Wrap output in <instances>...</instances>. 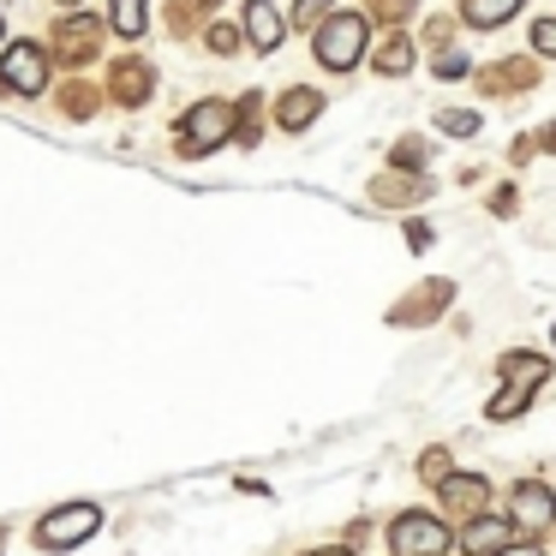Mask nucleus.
<instances>
[{"mask_svg": "<svg viewBox=\"0 0 556 556\" xmlns=\"http://www.w3.org/2000/svg\"><path fill=\"white\" fill-rule=\"evenodd\" d=\"M443 491H448V503L472 508V515H479V508H484V479H448Z\"/></svg>", "mask_w": 556, "mask_h": 556, "instance_id": "obj_13", "label": "nucleus"}, {"mask_svg": "<svg viewBox=\"0 0 556 556\" xmlns=\"http://www.w3.org/2000/svg\"><path fill=\"white\" fill-rule=\"evenodd\" d=\"M532 389H508V395H496L491 401V419H508V413H520V401H527Z\"/></svg>", "mask_w": 556, "mask_h": 556, "instance_id": "obj_15", "label": "nucleus"}, {"mask_svg": "<svg viewBox=\"0 0 556 556\" xmlns=\"http://www.w3.org/2000/svg\"><path fill=\"white\" fill-rule=\"evenodd\" d=\"M437 73H443V78H460V73H467V61H460V54H448V61H437Z\"/></svg>", "mask_w": 556, "mask_h": 556, "instance_id": "obj_21", "label": "nucleus"}, {"mask_svg": "<svg viewBox=\"0 0 556 556\" xmlns=\"http://www.w3.org/2000/svg\"><path fill=\"white\" fill-rule=\"evenodd\" d=\"M317 114H324V97H317V90H293V97H281L276 121L288 126V132H300V126H312Z\"/></svg>", "mask_w": 556, "mask_h": 556, "instance_id": "obj_9", "label": "nucleus"}, {"mask_svg": "<svg viewBox=\"0 0 556 556\" xmlns=\"http://www.w3.org/2000/svg\"><path fill=\"white\" fill-rule=\"evenodd\" d=\"M395 556H443L448 551V527L437 515H401L395 532H389Z\"/></svg>", "mask_w": 556, "mask_h": 556, "instance_id": "obj_3", "label": "nucleus"}, {"mask_svg": "<svg viewBox=\"0 0 556 556\" xmlns=\"http://www.w3.org/2000/svg\"><path fill=\"white\" fill-rule=\"evenodd\" d=\"M324 556H353V551H324Z\"/></svg>", "mask_w": 556, "mask_h": 556, "instance_id": "obj_23", "label": "nucleus"}, {"mask_svg": "<svg viewBox=\"0 0 556 556\" xmlns=\"http://www.w3.org/2000/svg\"><path fill=\"white\" fill-rule=\"evenodd\" d=\"M324 13H329V0H293V18H300V25H317Z\"/></svg>", "mask_w": 556, "mask_h": 556, "instance_id": "obj_17", "label": "nucleus"}, {"mask_svg": "<svg viewBox=\"0 0 556 556\" xmlns=\"http://www.w3.org/2000/svg\"><path fill=\"white\" fill-rule=\"evenodd\" d=\"M0 85H13L18 97H37V90L49 85V61H42L37 42H18V49H7V61H0Z\"/></svg>", "mask_w": 556, "mask_h": 556, "instance_id": "obj_4", "label": "nucleus"}, {"mask_svg": "<svg viewBox=\"0 0 556 556\" xmlns=\"http://www.w3.org/2000/svg\"><path fill=\"white\" fill-rule=\"evenodd\" d=\"M144 18H150V0H114V30L121 37H144Z\"/></svg>", "mask_w": 556, "mask_h": 556, "instance_id": "obj_12", "label": "nucleus"}, {"mask_svg": "<svg viewBox=\"0 0 556 556\" xmlns=\"http://www.w3.org/2000/svg\"><path fill=\"white\" fill-rule=\"evenodd\" d=\"M180 132L192 150H216V144H228V132H233V109L228 102H204V109H192L180 121Z\"/></svg>", "mask_w": 556, "mask_h": 556, "instance_id": "obj_5", "label": "nucleus"}, {"mask_svg": "<svg viewBox=\"0 0 556 556\" xmlns=\"http://www.w3.org/2000/svg\"><path fill=\"white\" fill-rule=\"evenodd\" d=\"M419 472H425V479H443V472H448V455H443V448H431V455L419 460Z\"/></svg>", "mask_w": 556, "mask_h": 556, "instance_id": "obj_19", "label": "nucleus"}, {"mask_svg": "<svg viewBox=\"0 0 556 556\" xmlns=\"http://www.w3.org/2000/svg\"><path fill=\"white\" fill-rule=\"evenodd\" d=\"M496 556H544V551H532V544H503Z\"/></svg>", "mask_w": 556, "mask_h": 556, "instance_id": "obj_22", "label": "nucleus"}, {"mask_svg": "<svg viewBox=\"0 0 556 556\" xmlns=\"http://www.w3.org/2000/svg\"><path fill=\"white\" fill-rule=\"evenodd\" d=\"M503 371L515 377V383H544V377H551V359H539V353H508Z\"/></svg>", "mask_w": 556, "mask_h": 556, "instance_id": "obj_11", "label": "nucleus"}, {"mask_svg": "<svg viewBox=\"0 0 556 556\" xmlns=\"http://www.w3.org/2000/svg\"><path fill=\"white\" fill-rule=\"evenodd\" d=\"M90 532H102V508L97 503H66V508H54V515H42L37 544L42 551H73V544L90 539Z\"/></svg>", "mask_w": 556, "mask_h": 556, "instance_id": "obj_1", "label": "nucleus"}, {"mask_svg": "<svg viewBox=\"0 0 556 556\" xmlns=\"http://www.w3.org/2000/svg\"><path fill=\"white\" fill-rule=\"evenodd\" d=\"M515 7H520V0H467V25L496 30V25H508V18H515Z\"/></svg>", "mask_w": 556, "mask_h": 556, "instance_id": "obj_10", "label": "nucleus"}, {"mask_svg": "<svg viewBox=\"0 0 556 556\" xmlns=\"http://www.w3.org/2000/svg\"><path fill=\"white\" fill-rule=\"evenodd\" d=\"M443 132H479V114H467V109L443 114Z\"/></svg>", "mask_w": 556, "mask_h": 556, "instance_id": "obj_18", "label": "nucleus"}, {"mask_svg": "<svg viewBox=\"0 0 556 556\" xmlns=\"http://www.w3.org/2000/svg\"><path fill=\"white\" fill-rule=\"evenodd\" d=\"M551 520H556V496L544 491V484H520V491H515V527L544 532Z\"/></svg>", "mask_w": 556, "mask_h": 556, "instance_id": "obj_7", "label": "nucleus"}, {"mask_svg": "<svg viewBox=\"0 0 556 556\" xmlns=\"http://www.w3.org/2000/svg\"><path fill=\"white\" fill-rule=\"evenodd\" d=\"M508 532H515L508 520H496V515H472V520H467V532H460V544H467L472 556H496V551L508 544Z\"/></svg>", "mask_w": 556, "mask_h": 556, "instance_id": "obj_8", "label": "nucleus"}, {"mask_svg": "<svg viewBox=\"0 0 556 556\" xmlns=\"http://www.w3.org/2000/svg\"><path fill=\"white\" fill-rule=\"evenodd\" d=\"M532 49L556 54V18H539V25H532Z\"/></svg>", "mask_w": 556, "mask_h": 556, "instance_id": "obj_16", "label": "nucleus"}, {"mask_svg": "<svg viewBox=\"0 0 556 556\" xmlns=\"http://www.w3.org/2000/svg\"><path fill=\"white\" fill-rule=\"evenodd\" d=\"M377 66H383V73H407L413 66V54H407V42H389L383 54H377Z\"/></svg>", "mask_w": 556, "mask_h": 556, "instance_id": "obj_14", "label": "nucleus"}, {"mask_svg": "<svg viewBox=\"0 0 556 556\" xmlns=\"http://www.w3.org/2000/svg\"><path fill=\"white\" fill-rule=\"evenodd\" d=\"M359 54H365V18L341 13V18H324V25H317V61H324L329 73H348Z\"/></svg>", "mask_w": 556, "mask_h": 556, "instance_id": "obj_2", "label": "nucleus"}, {"mask_svg": "<svg viewBox=\"0 0 556 556\" xmlns=\"http://www.w3.org/2000/svg\"><path fill=\"white\" fill-rule=\"evenodd\" d=\"M245 37H252L257 54H269V49H281L288 25H281V13L269 7V0H245Z\"/></svg>", "mask_w": 556, "mask_h": 556, "instance_id": "obj_6", "label": "nucleus"}, {"mask_svg": "<svg viewBox=\"0 0 556 556\" xmlns=\"http://www.w3.org/2000/svg\"><path fill=\"white\" fill-rule=\"evenodd\" d=\"M407 240H413V252H425V245H431V228H425V222H407Z\"/></svg>", "mask_w": 556, "mask_h": 556, "instance_id": "obj_20", "label": "nucleus"}]
</instances>
